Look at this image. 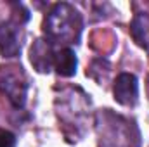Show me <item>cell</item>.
<instances>
[{
	"instance_id": "cell-5",
	"label": "cell",
	"mask_w": 149,
	"mask_h": 147,
	"mask_svg": "<svg viewBox=\"0 0 149 147\" xmlns=\"http://www.w3.org/2000/svg\"><path fill=\"white\" fill-rule=\"evenodd\" d=\"M21 52V43L17 38L16 26L7 23V21H0V54L3 57H16Z\"/></svg>"
},
{
	"instance_id": "cell-3",
	"label": "cell",
	"mask_w": 149,
	"mask_h": 147,
	"mask_svg": "<svg viewBox=\"0 0 149 147\" xmlns=\"http://www.w3.org/2000/svg\"><path fill=\"white\" fill-rule=\"evenodd\" d=\"M113 95L114 101L121 106H135L139 99V81L135 74L121 73L116 76L113 85Z\"/></svg>"
},
{
	"instance_id": "cell-7",
	"label": "cell",
	"mask_w": 149,
	"mask_h": 147,
	"mask_svg": "<svg viewBox=\"0 0 149 147\" xmlns=\"http://www.w3.org/2000/svg\"><path fill=\"white\" fill-rule=\"evenodd\" d=\"M130 31H132L134 40L141 47L149 49V16L148 14H137L134 17V21H132Z\"/></svg>"
},
{
	"instance_id": "cell-8",
	"label": "cell",
	"mask_w": 149,
	"mask_h": 147,
	"mask_svg": "<svg viewBox=\"0 0 149 147\" xmlns=\"http://www.w3.org/2000/svg\"><path fill=\"white\" fill-rule=\"evenodd\" d=\"M0 147H16V135L9 130H0Z\"/></svg>"
},
{
	"instance_id": "cell-2",
	"label": "cell",
	"mask_w": 149,
	"mask_h": 147,
	"mask_svg": "<svg viewBox=\"0 0 149 147\" xmlns=\"http://www.w3.org/2000/svg\"><path fill=\"white\" fill-rule=\"evenodd\" d=\"M0 92L9 99V102L16 107L21 109L26 102V94H28V85L23 78H19L17 73L5 71L0 76Z\"/></svg>"
},
{
	"instance_id": "cell-1",
	"label": "cell",
	"mask_w": 149,
	"mask_h": 147,
	"mask_svg": "<svg viewBox=\"0 0 149 147\" xmlns=\"http://www.w3.org/2000/svg\"><path fill=\"white\" fill-rule=\"evenodd\" d=\"M43 31L52 42L76 43L81 33V16L70 3H56L43 21Z\"/></svg>"
},
{
	"instance_id": "cell-6",
	"label": "cell",
	"mask_w": 149,
	"mask_h": 147,
	"mask_svg": "<svg viewBox=\"0 0 149 147\" xmlns=\"http://www.w3.org/2000/svg\"><path fill=\"white\" fill-rule=\"evenodd\" d=\"M76 66H78L76 54L70 47H64L54 54V69L59 76H64V78L73 76L76 73Z\"/></svg>"
},
{
	"instance_id": "cell-4",
	"label": "cell",
	"mask_w": 149,
	"mask_h": 147,
	"mask_svg": "<svg viewBox=\"0 0 149 147\" xmlns=\"http://www.w3.org/2000/svg\"><path fill=\"white\" fill-rule=\"evenodd\" d=\"M54 54L56 52L52 50L50 40L38 38L30 49V61L38 73H49L50 68L54 66Z\"/></svg>"
}]
</instances>
